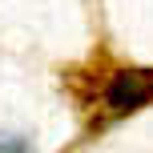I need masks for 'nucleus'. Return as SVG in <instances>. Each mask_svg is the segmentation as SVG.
Wrapping results in <instances>:
<instances>
[{
    "instance_id": "nucleus-1",
    "label": "nucleus",
    "mask_w": 153,
    "mask_h": 153,
    "mask_svg": "<svg viewBox=\"0 0 153 153\" xmlns=\"http://www.w3.org/2000/svg\"><path fill=\"white\" fill-rule=\"evenodd\" d=\"M153 101V73L149 69H117L105 85V105L113 113H133Z\"/></svg>"
},
{
    "instance_id": "nucleus-2",
    "label": "nucleus",
    "mask_w": 153,
    "mask_h": 153,
    "mask_svg": "<svg viewBox=\"0 0 153 153\" xmlns=\"http://www.w3.org/2000/svg\"><path fill=\"white\" fill-rule=\"evenodd\" d=\"M28 149H32L28 137H12V133H4V137H0V153H28Z\"/></svg>"
}]
</instances>
